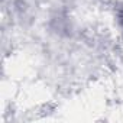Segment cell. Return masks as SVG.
I'll list each match as a JSON object with an SVG mask.
<instances>
[{"instance_id":"6da1fadb","label":"cell","mask_w":123,"mask_h":123,"mask_svg":"<svg viewBox=\"0 0 123 123\" xmlns=\"http://www.w3.org/2000/svg\"><path fill=\"white\" fill-rule=\"evenodd\" d=\"M120 22H122V25H123V12L120 13Z\"/></svg>"}]
</instances>
